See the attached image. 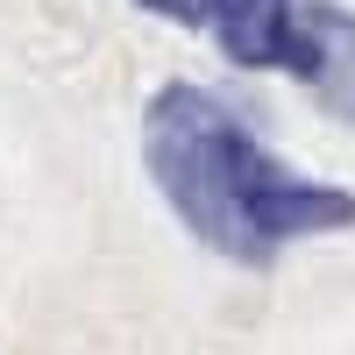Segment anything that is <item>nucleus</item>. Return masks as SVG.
<instances>
[{"mask_svg":"<svg viewBox=\"0 0 355 355\" xmlns=\"http://www.w3.org/2000/svg\"><path fill=\"white\" fill-rule=\"evenodd\" d=\"M142 150H150L157 192L178 206V220L220 256L256 263L277 242L327 234V227L355 220L348 192L284 171L214 93H199V85H164L150 100Z\"/></svg>","mask_w":355,"mask_h":355,"instance_id":"obj_1","label":"nucleus"},{"mask_svg":"<svg viewBox=\"0 0 355 355\" xmlns=\"http://www.w3.org/2000/svg\"><path fill=\"white\" fill-rule=\"evenodd\" d=\"M206 28L220 36V50L249 71L270 64H299V0H214L206 8Z\"/></svg>","mask_w":355,"mask_h":355,"instance_id":"obj_2","label":"nucleus"},{"mask_svg":"<svg viewBox=\"0 0 355 355\" xmlns=\"http://www.w3.org/2000/svg\"><path fill=\"white\" fill-rule=\"evenodd\" d=\"M299 71L334 114L355 121V15L341 8H299Z\"/></svg>","mask_w":355,"mask_h":355,"instance_id":"obj_3","label":"nucleus"},{"mask_svg":"<svg viewBox=\"0 0 355 355\" xmlns=\"http://www.w3.org/2000/svg\"><path fill=\"white\" fill-rule=\"evenodd\" d=\"M150 15H171V21H206V8L214 0H142Z\"/></svg>","mask_w":355,"mask_h":355,"instance_id":"obj_4","label":"nucleus"}]
</instances>
